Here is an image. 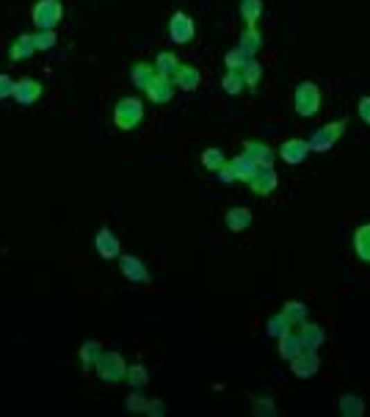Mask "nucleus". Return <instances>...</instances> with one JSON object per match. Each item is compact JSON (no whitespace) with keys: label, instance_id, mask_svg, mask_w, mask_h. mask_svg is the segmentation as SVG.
Segmentation results:
<instances>
[{"label":"nucleus","instance_id":"1","mask_svg":"<svg viewBox=\"0 0 370 417\" xmlns=\"http://www.w3.org/2000/svg\"><path fill=\"white\" fill-rule=\"evenodd\" d=\"M321 105H324L321 86L312 83V80H301L296 86V91H293V108H296V114L304 116V119H310V116H315L321 111Z\"/></svg>","mask_w":370,"mask_h":417},{"label":"nucleus","instance_id":"2","mask_svg":"<svg viewBox=\"0 0 370 417\" xmlns=\"http://www.w3.org/2000/svg\"><path fill=\"white\" fill-rule=\"evenodd\" d=\"M144 103L139 97H122L116 105H114V125L125 133L136 130L141 122H144Z\"/></svg>","mask_w":370,"mask_h":417},{"label":"nucleus","instance_id":"3","mask_svg":"<svg viewBox=\"0 0 370 417\" xmlns=\"http://www.w3.org/2000/svg\"><path fill=\"white\" fill-rule=\"evenodd\" d=\"M346 127H349V122H346V119H337V122H329V125L312 130L310 139H307L310 152H329V150H335V144L343 139Z\"/></svg>","mask_w":370,"mask_h":417},{"label":"nucleus","instance_id":"4","mask_svg":"<svg viewBox=\"0 0 370 417\" xmlns=\"http://www.w3.org/2000/svg\"><path fill=\"white\" fill-rule=\"evenodd\" d=\"M94 371H97V376H100L105 384H119V382H125L127 362H125V357H122L119 351H103V357L97 360Z\"/></svg>","mask_w":370,"mask_h":417},{"label":"nucleus","instance_id":"5","mask_svg":"<svg viewBox=\"0 0 370 417\" xmlns=\"http://www.w3.org/2000/svg\"><path fill=\"white\" fill-rule=\"evenodd\" d=\"M64 17V3L61 0H39L30 11V19L36 30H55V25Z\"/></svg>","mask_w":370,"mask_h":417},{"label":"nucleus","instance_id":"6","mask_svg":"<svg viewBox=\"0 0 370 417\" xmlns=\"http://www.w3.org/2000/svg\"><path fill=\"white\" fill-rule=\"evenodd\" d=\"M44 94V86L36 80V78H19L14 80V91H11V100L19 103V105H33L39 103Z\"/></svg>","mask_w":370,"mask_h":417},{"label":"nucleus","instance_id":"7","mask_svg":"<svg viewBox=\"0 0 370 417\" xmlns=\"http://www.w3.org/2000/svg\"><path fill=\"white\" fill-rule=\"evenodd\" d=\"M193 36H196L193 17L185 14V11H175L172 19H169V39H172L175 44H188Z\"/></svg>","mask_w":370,"mask_h":417},{"label":"nucleus","instance_id":"8","mask_svg":"<svg viewBox=\"0 0 370 417\" xmlns=\"http://www.w3.org/2000/svg\"><path fill=\"white\" fill-rule=\"evenodd\" d=\"M290 371L296 379H312L321 371V357L315 348H304L296 360H290Z\"/></svg>","mask_w":370,"mask_h":417},{"label":"nucleus","instance_id":"9","mask_svg":"<svg viewBox=\"0 0 370 417\" xmlns=\"http://www.w3.org/2000/svg\"><path fill=\"white\" fill-rule=\"evenodd\" d=\"M257 197H268V194H274L276 191V186H279V175H276V169L274 166H260L257 172H254V177L246 183Z\"/></svg>","mask_w":370,"mask_h":417},{"label":"nucleus","instance_id":"10","mask_svg":"<svg viewBox=\"0 0 370 417\" xmlns=\"http://www.w3.org/2000/svg\"><path fill=\"white\" fill-rule=\"evenodd\" d=\"M119 268L125 274V279L136 282V285H150V268L141 257H133V254H119Z\"/></svg>","mask_w":370,"mask_h":417},{"label":"nucleus","instance_id":"11","mask_svg":"<svg viewBox=\"0 0 370 417\" xmlns=\"http://www.w3.org/2000/svg\"><path fill=\"white\" fill-rule=\"evenodd\" d=\"M175 80L172 78H164V75H158L147 89H144V94H147V100L150 103H155V105H166V103H172L175 100Z\"/></svg>","mask_w":370,"mask_h":417},{"label":"nucleus","instance_id":"12","mask_svg":"<svg viewBox=\"0 0 370 417\" xmlns=\"http://www.w3.org/2000/svg\"><path fill=\"white\" fill-rule=\"evenodd\" d=\"M94 249H97V254H100L103 260H116V257L122 254V243H119V238H116L108 227L97 229V235H94Z\"/></svg>","mask_w":370,"mask_h":417},{"label":"nucleus","instance_id":"13","mask_svg":"<svg viewBox=\"0 0 370 417\" xmlns=\"http://www.w3.org/2000/svg\"><path fill=\"white\" fill-rule=\"evenodd\" d=\"M310 155V144L304 139H288L282 147H279V158L288 163V166H301Z\"/></svg>","mask_w":370,"mask_h":417},{"label":"nucleus","instance_id":"14","mask_svg":"<svg viewBox=\"0 0 370 417\" xmlns=\"http://www.w3.org/2000/svg\"><path fill=\"white\" fill-rule=\"evenodd\" d=\"M36 53V42H33V33H19L14 42H11V47H8V61H28L30 55Z\"/></svg>","mask_w":370,"mask_h":417},{"label":"nucleus","instance_id":"15","mask_svg":"<svg viewBox=\"0 0 370 417\" xmlns=\"http://www.w3.org/2000/svg\"><path fill=\"white\" fill-rule=\"evenodd\" d=\"M175 86L180 89V91H196L199 89V83H202V72L196 69V66H191V64H180V69L175 72Z\"/></svg>","mask_w":370,"mask_h":417},{"label":"nucleus","instance_id":"16","mask_svg":"<svg viewBox=\"0 0 370 417\" xmlns=\"http://www.w3.org/2000/svg\"><path fill=\"white\" fill-rule=\"evenodd\" d=\"M299 337H301L304 348H315V351H318V348L326 343V332H324V326H318V323H310V321L299 323Z\"/></svg>","mask_w":370,"mask_h":417},{"label":"nucleus","instance_id":"17","mask_svg":"<svg viewBox=\"0 0 370 417\" xmlns=\"http://www.w3.org/2000/svg\"><path fill=\"white\" fill-rule=\"evenodd\" d=\"M252 221H254V215H252L249 208H229L227 215H224V224H227L229 232H243V229L252 227Z\"/></svg>","mask_w":370,"mask_h":417},{"label":"nucleus","instance_id":"18","mask_svg":"<svg viewBox=\"0 0 370 417\" xmlns=\"http://www.w3.org/2000/svg\"><path fill=\"white\" fill-rule=\"evenodd\" d=\"M243 155L252 158L257 166H274V152H271V147L263 144V141H246V144H243Z\"/></svg>","mask_w":370,"mask_h":417},{"label":"nucleus","instance_id":"19","mask_svg":"<svg viewBox=\"0 0 370 417\" xmlns=\"http://www.w3.org/2000/svg\"><path fill=\"white\" fill-rule=\"evenodd\" d=\"M158 78V72H155V64H147V61H136L133 64V69H130V80H133V86L136 89H147L152 80Z\"/></svg>","mask_w":370,"mask_h":417},{"label":"nucleus","instance_id":"20","mask_svg":"<svg viewBox=\"0 0 370 417\" xmlns=\"http://www.w3.org/2000/svg\"><path fill=\"white\" fill-rule=\"evenodd\" d=\"M238 47L254 58V55L263 50V33H260V28H257V25H246V30L240 33V42H238Z\"/></svg>","mask_w":370,"mask_h":417},{"label":"nucleus","instance_id":"21","mask_svg":"<svg viewBox=\"0 0 370 417\" xmlns=\"http://www.w3.org/2000/svg\"><path fill=\"white\" fill-rule=\"evenodd\" d=\"M229 169L235 172V177H238V183H249L252 177H254V172L260 169L252 158H246L243 152L240 155H235V158H229Z\"/></svg>","mask_w":370,"mask_h":417},{"label":"nucleus","instance_id":"22","mask_svg":"<svg viewBox=\"0 0 370 417\" xmlns=\"http://www.w3.org/2000/svg\"><path fill=\"white\" fill-rule=\"evenodd\" d=\"M337 412L343 417H362L365 415V401L354 393H346L337 398Z\"/></svg>","mask_w":370,"mask_h":417},{"label":"nucleus","instance_id":"23","mask_svg":"<svg viewBox=\"0 0 370 417\" xmlns=\"http://www.w3.org/2000/svg\"><path fill=\"white\" fill-rule=\"evenodd\" d=\"M354 254L362 260V263H370V221L360 224L354 229Z\"/></svg>","mask_w":370,"mask_h":417},{"label":"nucleus","instance_id":"24","mask_svg":"<svg viewBox=\"0 0 370 417\" xmlns=\"http://www.w3.org/2000/svg\"><path fill=\"white\" fill-rule=\"evenodd\" d=\"M301 351H304V343H301L299 332H296V335H293V332H288L285 337H279V357H282L285 362L296 360V357H299Z\"/></svg>","mask_w":370,"mask_h":417},{"label":"nucleus","instance_id":"25","mask_svg":"<svg viewBox=\"0 0 370 417\" xmlns=\"http://www.w3.org/2000/svg\"><path fill=\"white\" fill-rule=\"evenodd\" d=\"M288 332H293V323H290V318H288L285 312H279V315L268 318V323H265V335H268L271 340H279V337H285Z\"/></svg>","mask_w":370,"mask_h":417},{"label":"nucleus","instance_id":"26","mask_svg":"<svg viewBox=\"0 0 370 417\" xmlns=\"http://www.w3.org/2000/svg\"><path fill=\"white\" fill-rule=\"evenodd\" d=\"M78 357H80V365H83V371H91V368L97 365V360L103 357V346H100L97 340H89V343H83V346H80Z\"/></svg>","mask_w":370,"mask_h":417},{"label":"nucleus","instance_id":"27","mask_svg":"<svg viewBox=\"0 0 370 417\" xmlns=\"http://www.w3.org/2000/svg\"><path fill=\"white\" fill-rule=\"evenodd\" d=\"M227 161H229V158H227V152H224V150H218V147H210V150H204V152H202V158H199L202 169H207V172H218V169H221Z\"/></svg>","mask_w":370,"mask_h":417},{"label":"nucleus","instance_id":"28","mask_svg":"<svg viewBox=\"0 0 370 417\" xmlns=\"http://www.w3.org/2000/svg\"><path fill=\"white\" fill-rule=\"evenodd\" d=\"M180 69V58L175 53H158L155 58V72L164 78H175V72Z\"/></svg>","mask_w":370,"mask_h":417},{"label":"nucleus","instance_id":"29","mask_svg":"<svg viewBox=\"0 0 370 417\" xmlns=\"http://www.w3.org/2000/svg\"><path fill=\"white\" fill-rule=\"evenodd\" d=\"M125 382L133 387V390H141L147 382H150V371L141 365V362H136V365H127V373H125Z\"/></svg>","mask_w":370,"mask_h":417},{"label":"nucleus","instance_id":"30","mask_svg":"<svg viewBox=\"0 0 370 417\" xmlns=\"http://www.w3.org/2000/svg\"><path fill=\"white\" fill-rule=\"evenodd\" d=\"M263 17V0H240V19L246 25H257Z\"/></svg>","mask_w":370,"mask_h":417},{"label":"nucleus","instance_id":"31","mask_svg":"<svg viewBox=\"0 0 370 417\" xmlns=\"http://www.w3.org/2000/svg\"><path fill=\"white\" fill-rule=\"evenodd\" d=\"M243 83H246V89H257L260 86V80H263V64L257 61V58H249V64L243 66Z\"/></svg>","mask_w":370,"mask_h":417},{"label":"nucleus","instance_id":"32","mask_svg":"<svg viewBox=\"0 0 370 417\" xmlns=\"http://www.w3.org/2000/svg\"><path fill=\"white\" fill-rule=\"evenodd\" d=\"M221 89H224L229 97H238V94L246 89V83H243V75H240V72H232V69H227V72H224V78H221Z\"/></svg>","mask_w":370,"mask_h":417},{"label":"nucleus","instance_id":"33","mask_svg":"<svg viewBox=\"0 0 370 417\" xmlns=\"http://www.w3.org/2000/svg\"><path fill=\"white\" fill-rule=\"evenodd\" d=\"M249 58H252L249 53H243L240 47H235V50H229V53L224 55V66L232 69V72H243V66L249 64Z\"/></svg>","mask_w":370,"mask_h":417},{"label":"nucleus","instance_id":"34","mask_svg":"<svg viewBox=\"0 0 370 417\" xmlns=\"http://www.w3.org/2000/svg\"><path fill=\"white\" fill-rule=\"evenodd\" d=\"M282 312L290 318V323H304L307 321V315H310V310H307V304L304 301H288L285 307H282Z\"/></svg>","mask_w":370,"mask_h":417},{"label":"nucleus","instance_id":"35","mask_svg":"<svg viewBox=\"0 0 370 417\" xmlns=\"http://www.w3.org/2000/svg\"><path fill=\"white\" fill-rule=\"evenodd\" d=\"M147 401H150V398H144L141 390H136V393H130V396L125 398V409L133 412V415H144V412H147Z\"/></svg>","mask_w":370,"mask_h":417},{"label":"nucleus","instance_id":"36","mask_svg":"<svg viewBox=\"0 0 370 417\" xmlns=\"http://www.w3.org/2000/svg\"><path fill=\"white\" fill-rule=\"evenodd\" d=\"M33 42H36V50H53L55 42H58V36H55V30H36Z\"/></svg>","mask_w":370,"mask_h":417},{"label":"nucleus","instance_id":"37","mask_svg":"<svg viewBox=\"0 0 370 417\" xmlns=\"http://www.w3.org/2000/svg\"><path fill=\"white\" fill-rule=\"evenodd\" d=\"M254 415L257 417H274L276 415V404L271 401V398H265V396H260L257 401H254Z\"/></svg>","mask_w":370,"mask_h":417},{"label":"nucleus","instance_id":"38","mask_svg":"<svg viewBox=\"0 0 370 417\" xmlns=\"http://www.w3.org/2000/svg\"><path fill=\"white\" fill-rule=\"evenodd\" d=\"M166 412H169V407H166V404H164L161 398H150V401H147V412H144V415H150V417H164Z\"/></svg>","mask_w":370,"mask_h":417},{"label":"nucleus","instance_id":"39","mask_svg":"<svg viewBox=\"0 0 370 417\" xmlns=\"http://www.w3.org/2000/svg\"><path fill=\"white\" fill-rule=\"evenodd\" d=\"M11 91H14V80L6 72H0V100H8Z\"/></svg>","mask_w":370,"mask_h":417},{"label":"nucleus","instance_id":"40","mask_svg":"<svg viewBox=\"0 0 370 417\" xmlns=\"http://www.w3.org/2000/svg\"><path fill=\"white\" fill-rule=\"evenodd\" d=\"M357 114H360V119L365 122L370 127V97H362L360 100V105H357Z\"/></svg>","mask_w":370,"mask_h":417},{"label":"nucleus","instance_id":"41","mask_svg":"<svg viewBox=\"0 0 370 417\" xmlns=\"http://www.w3.org/2000/svg\"><path fill=\"white\" fill-rule=\"evenodd\" d=\"M218 180H221V183H227V186H229V183H238V177H235V172L229 169V161H227V163H224V166L218 169Z\"/></svg>","mask_w":370,"mask_h":417}]
</instances>
